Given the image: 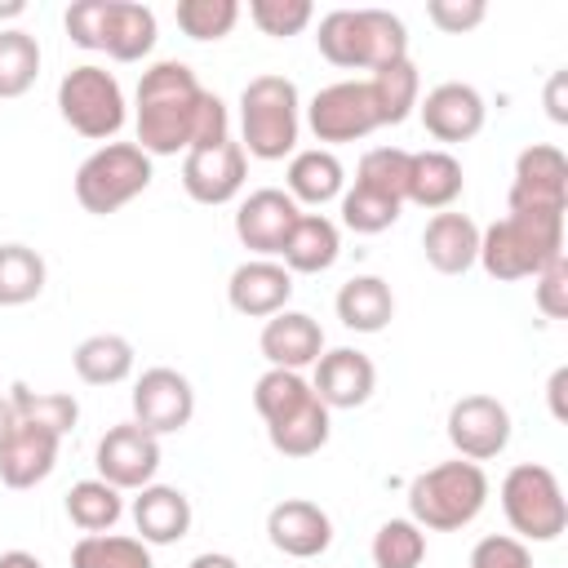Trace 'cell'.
<instances>
[{
	"label": "cell",
	"mask_w": 568,
	"mask_h": 568,
	"mask_svg": "<svg viewBox=\"0 0 568 568\" xmlns=\"http://www.w3.org/2000/svg\"><path fill=\"white\" fill-rule=\"evenodd\" d=\"M133 124L146 155H186L191 146H213L231 138L226 102L209 93L178 58H160L142 71L133 93Z\"/></svg>",
	"instance_id": "1"
},
{
	"label": "cell",
	"mask_w": 568,
	"mask_h": 568,
	"mask_svg": "<svg viewBox=\"0 0 568 568\" xmlns=\"http://www.w3.org/2000/svg\"><path fill=\"white\" fill-rule=\"evenodd\" d=\"M253 408L266 422V439L280 457H315L333 435L328 408L302 373L266 368L253 382Z\"/></svg>",
	"instance_id": "2"
},
{
	"label": "cell",
	"mask_w": 568,
	"mask_h": 568,
	"mask_svg": "<svg viewBox=\"0 0 568 568\" xmlns=\"http://www.w3.org/2000/svg\"><path fill=\"white\" fill-rule=\"evenodd\" d=\"M315 49L342 71H377L408 58V31L390 9H333L315 27Z\"/></svg>",
	"instance_id": "3"
},
{
	"label": "cell",
	"mask_w": 568,
	"mask_h": 568,
	"mask_svg": "<svg viewBox=\"0 0 568 568\" xmlns=\"http://www.w3.org/2000/svg\"><path fill=\"white\" fill-rule=\"evenodd\" d=\"M484 501H488V475L479 462H466V457L439 462L413 475L408 484V519L430 532H457L475 524Z\"/></svg>",
	"instance_id": "4"
},
{
	"label": "cell",
	"mask_w": 568,
	"mask_h": 568,
	"mask_svg": "<svg viewBox=\"0 0 568 568\" xmlns=\"http://www.w3.org/2000/svg\"><path fill=\"white\" fill-rule=\"evenodd\" d=\"M564 257V213H506L479 231V266L493 280H532Z\"/></svg>",
	"instance_id": "5"
},
{
	"label": "cell",
	"mask_w": 568,
	"mask_h": 568,
	"mask_svg": "<svg viewBox=\"0 0 568 568\" xmlns=\"http://www.w3.org/2000/svg\"><path fill=\"white\" fill-rule=\"evenodd\" d=\"M302 98L288 75H253L240 89V151L253 160H284L297 151Z\"/></svg>",
	"instance_id": "6"
},
{
	"label": "cell",
	"mask_w": 568,
	"mask_h": 568,
	"mask_svg": "<svg viewBox=\"0 0 568 568\" xmlns=\"http://www.w3.org/2000/svg\"><path fill=\"white\" fill-rule=\"evenodd\" d=\"M67 40L115 62H142L155 49V13L133 0H75L62 13Z\"/></svg>",
	"instance_id": "7"
},
{
	"label": "cell",
	"mask_w": 568,
	"mask_h": 568,
	"mask_svg": "<svg viewBox=\"0 0 568 568\" xmlns=\"http://www.w3.org/2000/svg\"><path fill=\"white\" fill-rule=\"evenodd\" d=\"M497 497H501L510 537H519V541H555L568 528V501H564L559 475L541 462L510 466Z\"/></svg>",
	"instance_id": "8"
},
{
	"label": "cell",
	"mask_w": 568,
	"mask_h": 568,
	"mask_svg": "<svg viewBox=\"0 0 568 568\" xmlns=\"http://www.w3.org/2000/svg\"><path fill=\"white\" fill-rule=\"evenodd\" d=\"M151 155L138 142H102L75 169V200L84 213L106 217L151 186Z\"/></svg>",
	"instance_id": "9"
},
{
	"label": "cell",
	"mask_w": 568,
	"mask_h": 568,
	"mask_svg": "<svg viewBox=\"0 0 568 568\" xmlns=\"http://www.w3.org/2000/svg\"><path fill=\"white\" fill-rule=\"evenodd\" d=\"M58 115L89 142H111L124 120H129V106H124V89L120 80L98 67V62H84V67H71L58 84Z\"/></svg>",
	"instance_id": "10"
},
{
	"label": "cell",
	"mask_w": 568,
	"mask_h": 568,
	"mask_svg": "<svg viewBox=\"0 0 568 568\" xmlns=\"http://www.w3.org/2000/svg\"><path fill=\"white\" fill-rule=\"evenodd\" d=\"M306 124L315 133V142L324 146H342V142H359L373 129H382L377 120V102L368 93V80H337L324 84L311 106H306Z\"/></svg>",
	"instance_id": "11"
},
{
	"label": "cell",
	"mask_w": 568,
	"mask_h": 568,
	"mask_svg": "<svg viewBox=\"0 0 568 568\" xmlns=\"http://www.w3.org/2000/svg\"><path fill=\"white\" fill-rule=\"evenodd\" d=\"M568 209V160L550 142H532L515 155V182L506 213H564Z\"/></svg>",
	"instance_id": "12"
},
{
	"label": "cell",
	"mask_w": 568,
	"mask_h": 568,
	"mask_svg": "<svg viewBox=\"0 0 568 568\" xmlns=\"http://www.w3.org/2000/svg\"><path fill=\"white\" fill-rule=\"evenodd\" d=\"M93 466H98V479H106L111 488L138 493V488L155 484V470H160V439H155L151 430H142L138 422H120V426H111V430L98 439Z\"/></svg>",
	"instance_id": "13"
},
{
	"label": "cell",
	"mask_w": 568,
	"mask_h": 568,
	"mask_svg": "<svg viewBox=\"0 0 568 568\" xmlns=\"http://www.w3.org/2000/svg\"><path fill=\"white\" fill-rule=\"evenodd\" d=\"M191 417H195V390L178 368L155 364L133 382V422L155 439L186 430Z\"/></svg>",
	"instance_id": "14"
},
{
	"label": "cell",
	"mask_w": 568,
	"mask_h": 568,
	"mask_svg": "<svg viewBox=\"0 0 568 568\" xmlns=\"http://www.w3.org/2000/svg\"><path fill=\"white\" fill-rule=\"evenodd\" d=\"M448 444L466 462H493L510 444V408L493 395H462L448 408Z\"/></svg>",
	"instance_id": "15"
},
{
	"label": "cell",
	"mask_w": 568,
	"mask_h": 568,
	"mask_svg": "<svg viewBox=\"0 0 568 568\" xmlns=\"http://www.w3.org/2000/svg\"><path fill=\"white\" fill-rule=\"evenodd\" d=\"M248 178V155L240 142H213V146H191L182 155V191L195 204H231L244 191Z\"/></svg>",
	"instance_id": "16"
},
{
	"label": "cell",
	"mask_w": 568,
	"mask_h": 568,
	"mask_svg": "<svg viewBox=\"0 0 568 568\" xmlns=\"http://www.w3.org/2000/svg\"><path fill=\"white\" fill-rule=\"evenodd\" d=\"M302 217V209L293 204L288 191L280 186H262V191H248V200H240L235 209V235L248 253L257 257H280L293 222Z\"/></svg>",
	"instance_id": "17"
},
{
	"label": "cell",
	"mask_w": 568,
	"mask_h": 568,
	"mask_svg": "<svg viewBox=\"0 0 568 568\" xmlns=\"http://www.w3.org/2000/svg\"><path fill=\"white\" fill-rule=\"evenodd\" d=\"M266 537L288 559H320L333 546V519L306 497H284L266 515Z\"/></svg>",
	"instance_id": "18"
},
{
	"label": "cell",
	"mask_w": 568,
	"mask_h": 568,
	"mask_svg": "<svg viewBox=\"0 0 568 568\" xmlns=\"http://www.w3.org/2000/svg\"><path fill=\"white\" fill-rule=\"evenodd\" d=\"M417 115L426 124V133L435 142H470L484 120H488V106L479 98L475 84H462V80H444L435 84L422 102H417Z\"/></svg>",
	"instance_id": "19"
},
{
	"label": "cell",
	"mask_w": 568,
	"mask_h": 568,
	"mask_svg": "<svg viewBox=\"0 0 568 568\" xmlns=\"http://www.w3.org/2000/svg\"><path fill=\"white\" fill-rule=\"evenodd\" d=\"M311 390L320 395V404L333 413V408H359L373 399L377 390V368L364 351L355 346H333L315 359V377H311Z\"/></svg>",
	"instance_id": "20"
},
{
	"label": "cell",
	"mask_w": 568,
	"mask_h": 568,
	"mask_svg": "<svg viewBox=\"0 0 568 568\" xmlns=\"http://www.w3.org/2000/svg\"><path fill=\"white\" fill-rule=\"evenodd\" d=\"M288 297H293V275L275 257H248L226 280L231 311H240L248 320H271V315L288 311Z\"/></svg>",
	"instance_id": "21"
},
{
	"label": "cell",
	"mask_w": 568,
	"mask_h": 568,
	"mask_svg": "<svg viewBox=\"0 0 568 568\" xmlns=\"http://www.w3.org/2000/svg\"><path fill=\"white\" fill-rule=\"evenodd\" d=\"M257 346H262V355H266L271 368L302 373L306 364H315L324 355V328L306 311H280V315H271L262 324Z\"/></svg>",
	"instance_id": "22"
},
{
	"label": "cell",
	"mask_w": 568,
	"mask_h": 568,
	"mask_svg": "<svg viewBox=\"0 0 568 568\" xmlns=\"http://www.w3.org/2000/svg\"><path fill=\"white\" fill-rule=\"evenodd\" d=\"M462 186H466V173H462V160H457L453 151H444V146L408 151V186H404V204L444 213V209H453V200L462 195Z\"/></svg>",
	"instance_id": "23"
},
{
	"label": "cell",
	"mask_w": 568,
	"mask_h": 568,
	"mask_svg": "<svg viewBox=\"0 0 568 568\" xmlns=\"http://www.w3.org/2000/svg\"><path fill=\"white\" fill-rule=\"evenodd\" d=\"M58 444L62 439L53 430L18 422L13 435L0 448V484L4 488H36V484H44L53 475V466H58Z\"/></svg>",
	"instance_id": "24"
},
{
	"label": "cell",
	"mask_w": 568,
	"mask_h": 568,
	"mask_svg": "<svg viewBox=\"0 0 568 568\" xmlns=\"http://www.w3.org/2000/svg\"><path fill=\"white\" fill-rule=\"evenodd\" d=\"M133 528L146 546H173L191 532V497L169 484H146L133 497Z\"/></svg>",
	"instance_id": "25"
},
{
	"label": "cell",
	"mask_w": 568,
	"mask_h": 568,
	"mask_svg": "<svg viewBox=\"0 0 568 568\" xmlns=\"http://www.w3.org/2000/svg\"><path fill=\"white\" fill-rule=\"evenodd\" d=\"M422 253L439 275H466L479 262V226L466 213H435L422 231Z\"/></svg>",
	"instance_id": "26"
},
{
	"label": "cell",
	"mask_w": 568,
	"mask_h": 568,
	"mask_svg": "<svg viewBox=\"0 0 568 568\" xmlns=\"http://www.w3.org/2000/svg\"><path fill=\"white\" fill-rule=\"evenodd\" d=\"M337 253H342L337 222L324 217V213H302L293 222L284 248H280V262H284L288 275H320V271H328L337 262Z\"/></svg>",
	"instance_id": "27"
},
{
	"label": "cell",
	"mask_w": 568,
	"mask_h": 568,
	"mask_svg": "<svg viewBox=\"0 0 568 568\" xmlns=\"http://www.w3.org/2000/svg\"><path fill=\"white\" fill-rule=\"evenodd\" d=\"M333 311H337L342 328H351V333H382L395 320V293L382 275H351L337 288Z\"/></svg>",
	"instance_id": "28"
},
{
	"label": "cell",
	"mask_w": 568,
	"mask_h": 568,
	"mask_svg": "<svg viewBox=\"0 0 568 568\" xmlns=\"http://www.w3.org/2000/svg\"><path fill=\"white\" fill-rule=\"evenodd\" d=\"M284 182H288L293 204H328V200H342L346 169H342V160L328 146H306V151L288 155Z\"/></svg>",
	"instance_id": "29"
},
{
	"label": "cell",
	"mask_w": 568,
	"mask_h": 568,
	"mask_svg": "<svg viewBox=\"0 0 568 568\" xmlns=\"http://www.w3.org/2000/svg\"><path fill=\"white\" fill-rule=\"evenodd\" d=\"M75 377L89 386H115L133 373V342L120 333H93L71 351Z\"/></svg>",
	"instance_id": "30"
},
{
	"label": "cell",
	"mask_w": 568,
	"mask_h": 568,
	"mask_svg": "<svg viewBox=\"0 0 568 568\" xmlns=\"http://www.w3.org/2000/svg\"><path fill=\"white\" fill-rule=\"evenodd\" d=\"M368 93L377 102V120L382 124H404L413 115V106L422 102V75L413 67V58H399L390 67H377L368 75Z\"/></svg>",
	"instance_id": "31"
},
{
	"label": "cell",
	"mask_w": 568,
	"mask_h": 568,
	"mask_svg": "<svg viewBox=\"0 0 568 568\" xmlns=\"http://www.w3.org/2000/svg\"><path fill=\"white\" fill-rule=\"evenodd\" d=\"M124 515V493L111 488L106 479H80L67 493V519L80 532H111Z\"/></svg>",
	"instance_id": "32"
},
{
	"label": "cell",
	"mask_w": 568,
	"mask_h": 568,
	"mask_svg": "<svg viewBox=\"0 0 568 568\" xmlns=\"http://www.w3.org/2000/svg\"><path fill=\"white\" fill-rule=\"evenodd\" d=\"M9 404H13L18 422L44 426V430H53L58 439H62L67 430H75V422H80V404H75V395H67V390H31L27 382H13Z\"/></svg>",
	"instance_id": "33"
},
{
	"label": "cell",
	"mask_w": 568,
	"mask_h": 568,
	"mask_svg": "<svg viewBox=\"0 0 568 568\" xmlns=\"http://www.w3.org/2000/svg\"><path fill=\"white\" fill-rule=\"evenodd\" d=\"M71 568H155L142 537L120 532H84L71 546Z\"/></svg>",
	"instance_id": "34"
},
{
	"label": "cell",
	"mask_w": 568,
	"mask_h": 568,
	"mask_svg": "<svg viewBox=\"0 0 568 568\" xmlns=\"http://www.w3.org/2000/svg\"><path fill=\"white\" fill-rule=\"evenodd\" d=\"M44 257L27 244H0V306H27L44 293Z\"/></svg>",
	"instance_id": "35"
},
{
	"label": "cell",
	"mask_w": 568,
	"mask_h": 568,
	"mask_svg": "<svg viewBox=\"0 0 568 568\" xmlns=\"http://www.w3.org/2000/svg\"><path fill=\"white\" fill-rule=\"evenodd\" d=\"M40 75V44L22 27H0V102L22 98Z\"/></svg>",
	"instance_id": "36"
},
{
	"label": "cell",
	"mask_w": 568,
	"mask_h": 568,
	"mask_svg": "<svg viewBox=\"0 0 568 568\" xmlns=\"http://www.w3.org/2000/svg\"><path fill=\"white\" fill-rule=\"evenodd\" d=\"M426 559V528L413 519H386L373 532V568H422Z\"/></svg>",
	"instance_id": "37"
},
{
	"label": "cell",
	"mask_w": 568,
	"mask_h": 568,
	"mask_svg": "<svg viewBox=\"0 0 568 568\" xmlns=\"http://www.w3.org/2000/svg\"><path fill=\"white\" fill-rule=\"evenodd\" d=\"M404 213L399 200L390 195H377L368 186H346L342 191V226L355 231V235H382L386 226H395Z\"/></svg>",
	"instance_id": "38"
},
{
	"label": "cell",
	"mask_w": 568,
	"mask_h": 568,
	"mask_svg": "<svg viewBox=\"0 0 568 568\" xmlns=\"http://www.w3.org/2000/svg\"><path fill=\"white\" fill-rule=\"evenodd\" d=\"M173 18H178V31L186 40L209 44V40L231 36V27L240 22V4L235 0H178Z\"/></svg>",
	"instance_id": "39"
},
{
	"label": "cell",
	"mask_w": 568,
	"mask_h": 568,
	"mask_svg": "<svg viewBox=\"0 0 568 568\" xmlns=\"http://www.w3.org/2000/svg\"><path fill=\"white\" fill-rule=\"evenodd\" d=\"M355 186H368L377 195H390L404 204V186H408V151L404 146H373L359 155L355 164Z\"/></svg>",
	"instance_id": "40"
},
{
	"label": "cell",
	"mask_w": 568,
	"mask_h": 568,
	"mask_svg": "<svg viewBox=\"0 0 568 568\" xmlns=\"http://www.w3.org/2000/svg\"><path fill=\"white\" fill-rule=\"evenodd\" d=\"M248 18H253V27L262 36L288 40V36H297V31L311 27L315 4L311 0H248Z\"/></svg>",
	"instance_id": "41"
},
{
	"label": "cell",
	"mask_w": 568,
	"mask_h": 568,
	"mask_svg": "<svg viewBox=\"0 0 568 568\" xmlns=\"http://www.w3.org/2000/svg\"><path fill=\"white\" fill-rule=\"evenodd\" d=\"M470 568H532V550H528V541H519L510 532H488L475 541Z\"/></svg>",
	"instance_id": "42"
},
{
	"label": "cell",
	"mask_w": 568,
	"mask_h": 568,
	"mask_svg": "<svg viewBox=\"0 0 568 568\" xmlns=\"http://www.w3.org/2000/svg\"><path fill=\"white\" fill-rule=\"evenodd\" d=\"M532 302L546 320H564L568 315V257H555L550 266H541L532 275Z\"/></svg>",
	"instance_id": "43"
},
{
	"label": "cell",
	"mask_w": 568,
	"mask_h": 568,
	"mask_svg": "<svg viewBox=\"0 0 568 568\" xmlns=\"http://www.w3.org/2000/svg\"><path fill=\"white\" fill-rule=\"evenodd\" d=\"M426 18L444 36H466V31H475L488 18V4L484 0H430L426 4Z\"/></svg>",
	"instance_id": "44"
},
{
	"label": "cell",
	"mask_w": 568,
	"mask_h": 568,
	"mask_svg": "<svg viewBox=\"0 0 568 568\" xmlns=\"http://www.w3.org/2000/svg\"><path fill=\"white\" fill-rule=\"evenodd\" d=\"M546 111H550V120H555V124H564V120H568V106H564V71H555V75H550V84H546Z\"/></svg>",
	"instance_id": "45"
},
{
	"label": "cell",
	"mask_w": 568,
	"mask_h": 568,
	"mask_svg": "<svg viewBox=\"0 0 568 568\" xmlns=\"http://www.w3.org/2000/svg\"><path fill=\"white\" fill-rule=\"evenodd\" d=\"M564 386H568V368H555L550 373V386H546V395H550V413L564 422L568 417V408H564Z\"/></svg>",
	"instance_id": "46"
},
{
	"label": "cell",
	"mask_w": 568,
	"mask_h": 568,
	"mask_svg": "<svg viewBox=\"0 0 568 568\" xmlns=\"http://www.w3.org/2000/svg\"><path fill=\"white\" fill-rule=\"evenodd\" d=\"M186 568H240L231 555H222V550H204V555H195Z\"/></svg>",
	"instance_id": "47"
},
{
	"label": "cell",
	"mask_w": 568,
	"mask_h": 568,
	"mask_svg": "<svg viewBox=\"0 0 568 568\" xmlns=\"http://www.w3.org/2000/svg\"><path fill=\"white\" fill-rule=\"evenodd\" d=\"M0 568H44V564H40L31 550H4V555H0Z\"/></svg>",
	"instance_id": "48"
},
{
	"label": "cell",
	"mask_w": 568,
	"mask_h": 568,
	"mask_svg": "<svg viewBox=\"0 0 568 568\" xmlns=\"http://www.w3.org/2000/svg\"><path fill=\"white\" fill-rule=\"evenodd\" d=\"M13 426H18V413H13L9 395H0V448H4V439L13 435Z\"/></svg>",
	"instance_id": "49"
},
{
	"label": "cell",
	"mask_w": 568,
	"mask_h": 568,
	"mask_svg": "<svg viewBox=\"0 0 568 568\" xmlns=\"http://www.w3.org/2000/svg\"><path fill=\"white\" fill-rule=\"evenodd\" d=\"M22 9H27V4H22V0H9V4H0V18H18V13H22Z\"/></svg>",
	"instance_id": "50"
}]
</instances>
